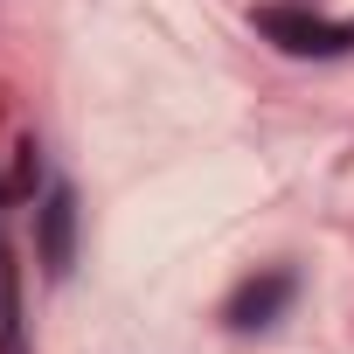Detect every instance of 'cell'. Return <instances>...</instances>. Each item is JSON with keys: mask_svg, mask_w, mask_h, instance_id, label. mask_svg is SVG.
I'll return each instance as SVG.
<instances>
[{"mask_svg": "<svg viewBox=\"0 0 354 354\" xmlns=\"http://www.w3.org/2000/svg\"><path fill=\"white\" fill-rule=\"evenodd\" d=\"M35 257H42V278H56V285L77 264V188L70 181H56L35 209Z\"/></svg>", "mask_w": 354, "mask_h": 354, "instance_id": "cell-1", "label": "cell"}, {"mask_svg": "<svg viewBox=\"0 0 354 354\" xmlns=\"http://www.w3.org/2000/svg\"><path fill=\"white\" fill-rule=\"evenodd\" d=\"M292 292H299V278L271 264V271L243 278V285H236V292L223 299V326H230V333H257V326H271V319H278V313L292 306Z\"/></svg>", "mask_w": 354, "mask_h": 354, "instance_id": "cell-2", "label": "cell"}, {"mask_svg": "<svg viewBox=\"0 0 354 354\" xmlns=\"http://www.w3.org/2000/svg\"><path fill=\"white\" fill-rule=\"evenodd\" d=\"M0 354H28V326H21V278H15V250L0 243Z\"/></svg>", "mask_w": 354, "mask_h": 354, "instance_id": "cell-3", "label": "cell"}]
</instances>
